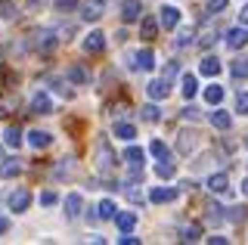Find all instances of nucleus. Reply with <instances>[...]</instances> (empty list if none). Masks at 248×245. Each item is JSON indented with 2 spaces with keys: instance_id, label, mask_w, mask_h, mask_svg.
Here are the masks:
<instances>
[{
  "instance_id": "1",
  "label": "nucleus",
  "mask_w": 248,
  "mask_h": 245,
  "mask_svg": "<svg viewBox=\"0 0 248 245\" xmlns=\"http://www.w3.org/2000/svg\"><path fill=\"white\" fill-rule=\"evenodd\" d=\"M6 205H10V211H16V214L28 211V205H31V193H28L25 186L13 189V193H10V199H6Z\"/></svg>"
},
{
  "instance_id": "2",
  "label": "nucleus",
  "mask_w": 248,
  "mask_h": 245,
  "mask_svg": "<svg viewBox=\"0 0 248 245\" xmlns=\"http://www.w3.org/2000/svg\"><path fill=\"white\" fill-rule=\"evenodd\" d=\"M115 158H118V155L112 152V146H108L106 140H99L96 143V165L103 168V171H108V168H115Z\"/></svg>"
},
{
  "instance_id": "3",
  "label": "nucleus",
  "mask_w": 248,
  "mask_h": 245,
  "mask_svg": "<svg viewBox=\"0 0 248 245\" xmlns=\"http://www.w3.org/2000/svg\"><path fill=\"white\" fill-rule=\"evenodd\" d=\"M31 112H34V115H53V99H50V93L37 90V93L31 96Z\"/></svg>"
},
{
  "instance_id": "4",
  "label": "nucleus",
  "mask_w": 248,
  "mask_h": 245,
  "mask_svg": "<svg viewBox=\"0 0 248 245\" xmlns=\"http://www.w3.org/2000/svg\"><path fill=\"white\" fill-rule=\"evenodd\" d=\"M158 25L165 28V31H170V28H177V25H180V10H177V6H161Z\"/></svg>"
},
{
  "instance_id": "5",
  "label": "nucleus",
  "mask_w": 248,
  "mask_h": 245,
  "mask_svg": "<svg viewBox=\"0 0 248 245\" xmlns=\"http://www.w3.org/2000/svg\"><path fill=\"white\" fill-rule=\"evenodd\" d=\"M50 143H53V134H50V131H41V127L28 131V146H31V149H46Z\"/></svg>"
},
{
  "instance_id": "6",
  "label": "nucleus",
  "mask_w": 248,
  "mask_h": 245,
  "mask_svg": "<svg viewBox=\"0 0 248 245\" xmlns=\"http://www.w3.org/2000/svg\"><path fill=\"white\" fill-rule=\"evenodd\" d=\"M130 59H134L130 65L140 68V72H152V68H155V53H152V50H140V53H134Z\"/></svg>"
},
{
  "instance_id": "7",
  "label": "nucleus",
  "mask_w": 248,
  "mask_h": 245,
  "mask_svg": "<svg viewBox=\"0 0 248 245\" xmlns=\"http://www.w3.org/2000/svg\"><path fill=\"white\" fill-rule=\"evenodd\" d=\"M143 16V0H124L121 3V19L124 22H137Z\"/></svg>"
},
{
  "instance_id": "8",
  "label": "nucleus",
  "mask_w": 248,
  "mask_h": 245,
  "mask_svg": "<svg viewBox=\"0 0 248 245\" xmlns=\"http://www.w3.org/2000/svg\"><path fill=\"white\" fill-rule=\"evenodd\" d=\"M146 93H149V99H168L170 87H168V78H155L146 84Z\"/></svg>"
},
{
  "instance_id": "9",
  "label": "nucleus",
  "mask_w": 248,
  "mask_h": 245,
  "mask_svg": "<svg viewBox=\"0 0 248 245\" xmlns=\"http://www.w3.org/2000/svg\"><path fill=\"white\" fill-rule=\"evenodd\" d=\"M106 50V34L103 31H90L84 37V53H103Z\"/></svg>"
},
{
  "instance_id": "10",
  "label": "nucleus",
  "mask_w": 248,
  "mask_h": 245,
  "mask_svg": "<svg viewBox=\"0 0 248 245\" xmlns=\"http://www.w3.org/2000/svg\"><path fill=\"white\" fill-rule=\"evenodd\" d=\"M81 211H84V199H81V193H68L65 196V214L68 217H81Z\"/></svg>"
},
{
  "instance_id": "11",
  "label": "nucleus",
  "mask_w": 248,
  "mask_h": 245,
  "mask_svg": "<svg viewBox=\"0 0 248 245\" xmlns=\"http://www.w3.org/2000/svg\"><path fill=\"white\" fill-rule=\"evenodd\" d=\"M115 224H118V230H121V233H134V227H137V211H118V214H115Z\"/></svg>"
},
{
  "instance_id": "12",
  "label": "nucleus",
  "mask_w": 248,
  "mask_h": 245,
  "mask_svg": "<svg viewBox=\"0 0 248 245\" xmlns=\"http://www.w3.org/2000/svg\"><path fill=\"white\" fill-rule=\"evenodd\" d=\"M208 121H211L217 131H230V127H232V115H230V112H223V109H214Z\"/></svg>"
},
{
  "instance_id": "13",
  "label": "nucleus",
  "mask_w": 248,
  "mask_h": 245,
  "mask_svg": "<svg viewBox=\"0 0 248 245\" xmlns=\"http://www.w3.org/2000/svg\"><path fill=\"white\" fill-rule=\"evenodd\" d=\"M227 44H230V47L232 50H239V47H245V44H248V28H230V34H227Z\"/></svg>"
},
{
  "instance_id": "14",
  "label": "nucleus",
  "mask_w": 248,
  "mask_h": 245,
  "mask_svg": "<svg viewBox=\"0 0 248 245\" xmlns=\"http://www.w3.org/2000/svg\"><path fill=\"white\" fill-rule=\"evenodd\" d=\"M149 199H152L155 205H165V202H174V199H177V189H170V186H165V189H161V186H155L152 193H149Z\"/></svg>"
},
{
  "instance_id": "15",
  "label": "nucleus",
  "mask_w": 248,
  "mask_h": 245,
  "mask_svg": "<svg viewBox=\"0 0 248 245\" xmlns=\"http://www.w3.org/2000/svg\"><path fill=\"white\" fill-rule=\"evenodd\" d=\"M19 174H22L19 158H6V162L0 165V177H3V180H13V177H19Z\"/></svg>"
},
{
  "instance_id": "16",
  "label": "nucleus",
  "mask_w": 248,
  "mask_h": 245,
  "mask_svg": "<svg viewBox=\"0 0 248 245\" xmlns=\"http://www.w3.org/2000/svg\"><path fill=\"white\" fill-rule=\"evenodd\" d=\"M137 22H140V34H143L146 41H152V37H155V31H158V22H155L152 16H140Z\"/></svg>"
},
{
  "instance_id": "17",
  "label": "nucleus",
  "mask_w": 248,
  "mask_h": 245,
  "mask_svg": "<svg viewBox=\"0 0 248 245\" xmlns=\"http://www.w3.org/2000/svg\"><path fill=\"white\" fill-rule=\"evenodd\" d=\"M143 158H146V152L140 146H127V149H124V162H127L130 168H143Z\"/></svg>"
},
{
  "instance_id": "18",
  "label": "nucleus",
  "mask_w": 248,
  "mask_h": 245,
  "mask_svg": "<svg viewBox=\"0 0 248 245\" xmlns=\"http://www.w3.org/2000/svg\"><path fill=\"white\" fill-rule=\"evenodd\" d=\"M208 189H211V193H227V189H230V177H227V174H211V177H208Z\"/></svg>"
},
{
  "instance_id": "19",
  "label": "nucleus",
  "mask_w": 248,
  "mask_h": 245,
  "mask_svg": "<svg viewBox=\"0 0 248 245\" xmlns=\"http://www.w3.org/2000/svg\"><path fill=\"white\" fill-rule=\"evenodd\" d=\"M220 59L217 56H205L202 59V75H208V78H217V75H220Z\"/></svg>"
},
{
  "instance_id": "20",
  "label": "nucleus",
  "mask_w": 248,
  "mask_h": 245,
  "mask_svg": "<svg viewBox=\"0 0 248 245\" xmlns=\"http://www.w3.org/2000/svg\"><path fill=\"white\" fill-rule=\"evenodd\" d=\"M37 50H41V53H53V50H56V34H53V31H41V34H37Z\"/></svg>"
},
{
  "instance_id": "21",
  "label": "nucleus",
  "mask_w": 248,
  "mask_h": 245,
  "mask_svg": "<svg viewBox=\"0 0 248 245\" xmlns=\"http://www.w3.org/2000/svg\"><path fill=\"white\" fill-rule=\"evenodd\" d=\"M112 134L118 137V140H134V137H137V127L127 124V121H118V124L112 127Z\"/></svg>"
},
{
  "instance_id": "22",
  "label": "nucleus",
  "mask_w": 248,
  "mask_h": 245,
  "mask_svg": "<svg viewBox=\"0 0 248 245\" xmlns=\"http://www.w3.org/2000/svg\"><path fill=\"white\" fill-rule=\"evenodd\" d=\"M96 211H99L96 217H103V220H112L115 214H118V205H115L112 199H103V202H99V208H96Z\"/></svg>"
},
{
  "instance_id": "23",
  "label": "nucleus",
  "mask_w": 248,
  "mask_h": 245,
  "mask_svg": "<svg viewBox=\"0 0 248 245\" xmlns=\"http://www.w3.org/2000/svg\"><path fill=\"white\" fill-rule=\"evenodd\" d=\"M65 78H68V81H75V84H87V81H90V75H87V68H84V65H72V68L65 72Z\"/></svg>"
},
{
  "instance_id": "24",
  "label": "nucleus",
  "mask_w": 248,
  "mask_h": 245,
  "mask_svg": "<svg viewBox=\"0 0 248 245\" xmlns=\"http://www.w3.org/2000/svg\"><path fill=\"white\" fill-rule=\"evenodd\" d=\"M205 99H208L211 106H220V103H223V87H220V84H211V87H205Z\"/></svg>"
},
{
  "instance_id": "25",
  "label": "nucleus",
  "mask_w": 248,
  "mask_h": 245,
  "mask_svg": "<svg viewBox=\"0 0 248 245\" xmlns=\"http://www.w3.org/2000/svg\"><path fill=\"white\" fill-rule=\"evenodd\" d=\"M155 174H158V177H174L177 174V168H174V162H168V158H158V165H155Z\"/></svg>"
},
{
  "instance_id": "26",
  "label": "nucleus",
  "mask_w": 248,
  "mask_h": 245,
  "mask_svg": "<svg viewBox=\"0 0 248 245\" xmlns=\"http://www.w3.org/2000/svg\"><path fill=\"white\" fill-rule=\"evenodd\" d=\"M3 143H6V146H13V149H19L22 146V131H19V127H6Z\"/></svg>"
},
{
  "instance_id": "27",
  "label": "nucleus",
  "mask_w": 248,
  "mask_h": 245,
  "mask_svg": "<svg viewBox=\"0 0 248 245\" xmlns=\"http://www.w3.org/2000/svg\"><path fill=\"white\" fill-rule=\"evenodd\" d=\"M177 149H180L183 155H189V152L196 149V134H180V140H177Z\"/></svg>"
},
{
  "instance_id": "28",
  "label": "nucleus",
  "mask_w": 248,
  "mask_h": 245,
  "mask_svg": "<svg viewBox=\"0 0 248 245\" xmlns=\"http://www.w3.org/2000/svg\"><path fill=\"white\" fill-rule=\"evenodd\" d=\"M199 236H202V227H199V224H189V227L180 230V239H183V242H196Z\"/></svg>"
},
{
  "instance_id": "29",
  "label": "nucleus",
  "mask_w": 248,
  "mask_h": 245,
  "mask_svg": "<svg viewBox=\"0 0 248 245\" xmlns=\"http://www.w3.org/2000/svg\"><path fill=\"white\" fill-rule=\"evenodd\" d=\"M199 93V84H196V78H192V75H183V96L186 99H192Z\"/></svg>"
},
{
  "instance_id": "30",
  "label": "nucleus",
  "mask_w": 248,
  "mask_h": 245,
  "mask_svg": "<svg viewBox=\"0 0 248 245\" xmlns=\"http://www.w3.org/2000/svg\"><path fill=\"white\" fill-rule=\"evenodd\" d=\"M140 118H143V121H158V118H161L158 106H155V103H149V106H143V109H140Z\"/></svg>"
},
{
  "instance_id": "31",
  "label": "nucleus",
  "mask_w": 248,
  "mask_h": 245,
  "mask_svg": "<svg viewBox=\"0 0 248 245\" xmlns=\"http://www.w3.org/2000/svg\"><path fill=\"white\" fill-rule=\"evenodd\" d=\"M0 16H3V19H16V16H19V10H16L13 0H0Z\"/></svg>"
},
{
  "instance_id": "32",
  "label": "nucleus",
  "mask_w": 248,
  "mask_h": 245,
  "mask_svg": "<svg viewBox=\"0 0 248 245\" xmlns=\"http://www.w3.org/2000/svg\"><path fill=\"white\" fill-rule=\"evenodd\" d=\"M230 72H232V78H248V59H236Z\"/></svg>"
},
{
  "instance_id": "33",
  "label": "nucleus",
  "mask_w": 248,
  "mask_h": 245,
  "mask_svg": "<svg viewBox=\"0 0 248 245\" xmlns=\"http://www.w3.org/2000/svg\"><path fill=\"white\" fill-rule=\"evenodd\" d=\"M81 16L87 19V22H96L99 16H103V10H99V3H87V6H84V13H81Z\"/></svg>"
},
{
  "instance_id": "34",
  "label": "nucleus",
  "mask_w": 248,
  "mask_h": 245,
  "mask_svg": "<svg viewBox=\"0 0 248 245\" xmlns=\"http://www.w3.org/2000/svg\"><path fill=\"white\" fill-rule=\"evenodd\" d=\"M227 220H232V224H242V220L248 217V208H230V214H223Z\"/></svg>"
},
{
  "instance_id": "35",
  "label": "nucleus",
  "mask_w": 248,
  "mask_h": 245,
  "mask_svg": "<svg viewBox=\"0 0 248 245\" xmlns=\"http://www.w3.org/2000/svg\"><path fill=\"white\" fill-rule=\"evenodd\" d=\"M149 152H152L155 158H168V146H165V143H161V140H152V146H149Z\"/></svg>"
},
{
  "instance_id": "36",
  "label": "nucleus",
  "mask_w": 248,
  "mask_h": 245,
  "mask_svg": "<svg viewBox=\"0 0 248 245\" xmlns=\"http://www.w3.org/2000/svg\"><path fill=\"white\" fill-rule=\"evenodd\" d=\"M56 202H59V196L53 193V189H46V193H41V205H44V208H53Z\"/></svg>"
},
{
  "instance_id": "37",
  "label": "nucleus",
  "mask_w": 248,
  "mask_h": 245,
  "mask_svg": "<svg viewBox=\"0 0 248 245\" xmlns=\"http://www.w3.org/2000/svg\"><path fill=\"white\" fill-rule=\"evenodd\" d=\"M208 220H211V224H220V220H223V208H220V205H211V208H208Z\"/></svg>"
},
{
  "instance_id": "38",
  "label": "nucleus",
  "mask_w": 248,
  "mask_h": 245,
  "mask_svg": "<svg viewBox=\"0 0 248 245\" xmlns=\"http://www.w3.org/2000/svg\"><path fill=\"white\" fill-rule=\"evenodd\" d=\"M236 112L239 115H248V93H239L236 96Z\"/></svg>"
},
{
  "instance_id": "39",
  "label": "nucleus",
  "mask_w": 248,
  "mask_h": 245,
  "mask_svg": "<svg viewBox=\"0 0 248 245\" xmlns=\"http://www.w3.org/2000/svg\"><path fill=\"white\" fill-rule=\"evenodd\" d=\"M75 6H78V0H56V10L59 13H72Z\"/></svg>"
},
{
  "instance_id": "40",
  "label": "nucleus",
  "mask_w": 248,
  "mask_h": 245,
  "mask_svg": "<svg viewBox=\"0 0 248 245\" xmlns=\"http://www.w3.org/2000/svg\"><path fill=\"white\" fill-rule=\"evenodd\" d=\"M227 10V0H208V13H223Z\"/></svg>"
},
{
  "instance_id": "41",
  "label": "nucleus",
  "mask_w": 248,
  "mask_h": 245,
  "mask_svg": "<svg viewBox=\"0 0 248 245\" xmlns=\"http://www.w3.org/2000/svg\"><path fill=\"white\" fill-rule=\"evenodd\" d=\"M189 44H192V31H180V37H177V47H189Z\"/></svg>"
},
{
  "instance_id": "42",
  "label": "nucleus",
  "mask_w": 248,
  "mask_h": 245,
  "mask_svg": "<svg viewBox=\"0 0 248 245\" xmlns=\"http://www.w3.org/2000/svg\"><path fill=\"white\" fill-rule=\"evenodd\" d=\"M211 44H217V31H205V37H202V47H211Z\"/></svg>"
},
{
  "instance_id": "43",
  "label": "nucleus",
  "mask_w": 248,
  "mask_h": 245,
  "mask_svg": "<svg viewBox=\"0 0 248 245\" xmlns=\"http://www.w3.org/2000/svg\"><path fill=\"white\" fill-rule=\"evenodd\" d=\"M183 118L196 121V118H199V109H192V106H186V109H183Z\"/></svg>"
},
{
  "instance_id": "44",
  "label": "nucleus",
  "mask_w": 248,
  "mask_h": 245,
  "mask_svg": "<svg viewBox=\"0 0 248 245\" xmlns=\"http://www.w3.org/2000/svg\"><path fill=\"white\" fill-rule=\"evenodd\" d=\"M3 233H10V217H3V214H0V236Z\"/></svg>"
},
{
  "instance_id": "45",
  "label": "nucleus",
  "mask_w": 248,
  "mask_h": 245,
  "mask_svg": "<svg viewBox=\"0 0 248 245\" xmlns=\"http://www.w3.org/2000/svg\"><path fill=\"white\" fill-rule=\"evenodd\" d=\"M121 242H124V245H137L140 239H137V236H130V233H121Z\"/></svg>"
},
{
  "instance_id": "46",
  "label": "nucleus",
  "mask_w": 248,
  "mask_h": 245,
  "mask_svg": "<svg viewBox=\"0 0 248 245\" xmlns=\"http://www.w3.org/2000/svg\"><path fill=\"white\" fill-rule=\"evenodd\" d=\"M239 19H242V25H248V6H242V13H239Z\"/></svg>"
},
{
  "instance_id": "47",
  "label": "nucleus",
  "mask_w": 248,
  "mask_h": 245,
  "mask_svg": "<svg viewBox=\"0 0 248 245\" xmlns=\"http://www.w3.org/2000/svg\"><path fill=\"white\" fill-rule=\"evenodd\" d=\"M242 193H245V196H248V180H245V183H242Z\"/></svg>"
},
{
  "instance_id": "48",
  "label": "nucleus",
  "mask_w": 248,
  "mask_h": 245,
  "mask_svg": "<svg viewBox=\"0 0 248 245\" xmlns=\"http://www.w3.org/2000/svg\"><path fill=\"white\" fill-rule=\"evenodd\" d=\"M0 155H3V146H0Z\"/></svg>"
}]
</instances>
